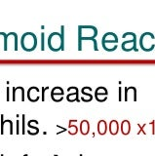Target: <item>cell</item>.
<instances>
[{
    "label": "cell",
    "instance_id": "obj_1",
    "mask_svg": "<svg viewBox=\"0 0 155 156\" xmlns=\"http://www.w3.org/2000/svg\"><path fill=\"white\" fill-rule=\"evenodd\" d=\"M48 47L53 52L62 51L65 49V27H61V32L54 31L48 36Z\"/></svg>",
    "mask_w": 155,
    "mask_h": 156
},
{
    "label": "cell",
    "instance_id": "obj_2",
    "mask_svg": "<svg viewBox=\"0 0 155 156\" xmlns=\"http://www.w3.org/2000/svg\"><path fill=\"white\" fill-rule=\"evenodd\" d=\"M21 46L26 52H32L37 47V37L33 32L27 31L22 35Z\"/></svg>",
    "mask_w": 155,
    "mask_h": 156
},
{
    "label": "cell",
    "instance_id": "obj_3",
    "mask_svg": "<svg viewBox=\"0 0 155 156\" xmlns=\"http://www.w3.org/2000/svg\"><path fill=\"white\" fill-rule=\"evenodd\" d=\"M101 45H103L104 50L107 52L115 51L118 46V36L114 32H106L101 38Z\"/></svg>",
    "mask_w": 155,
    "mask_h": 156
},
{
    "label": "cell",
    "instance_id": "obj_4",
    "mask_svg": "<svg viewBox=\"0 0 155 156\" xmlns=\"http://www.w3.org/2000/svg\"><path fill=\"white\" fill-rule=\"evenodd\" d=\"M139 47L144 52H151L155 47V35L146 31L143 32L139 37Z\"/></svg>",
    "mask_w": 155,
    "mask_h": 156
},
{
    "label": "cell",
    "instance_id": "obj_5",
    "mask_svg": "<svg viewBox=\"0 0 155 156\" xmlns=\"http://www.w3.org/2000/svg\"><path fill=\"white\" fill-rule=\"evenodd\" d=\"M123 39L125 38H128L126 39L125 41L122 42L121 44V48H122V50L124 52H131V51H136L138 52V49H137V35H136V33L134 32H131V31H128L124 33L122 35Z\"/></svg>",
    "mask_w": 155,
    "mask_h": 156
},
{
    "label": "cell",
    "instance_id": "obj_6",
    "mask_svg": "<svg viewBox=\"0 0 155 156\" xmlns=\"http://www.w3.org/2000/svg\"><path fill=\"white\" fill-rule=\"evenodd\" d=\"M98 35V28L94 26H79L78 27V38L96 39Z\"/></svg>",
    "mask_w": 155,
    "mask_h": 156
},
{
    "label": "cell",
    "instance_id": "obj_7",
    "mask_svg": "<svg viewBox=\"0 0 155 156\" xmlns=\"http://www.w3.org/2000/svg\"><path fill=\"white\" fill-rule=\"evenodd\" d=\"M10 48L12 49L13 51H17L18 50V34L16 32H13V31L7 33L5 51H8Z\"/></svg>",
    "mask_w": 155,
    "mask_h": 156
},
{
    "label": "cell",
    "instance_id": "obj_8",
    "mask_svg": "<svg viewBox=\"0 0 155 156\" xmlns=\"http://www.w3.org/2000/svg\"><path fill=\"white\" fill-rule=\"evenodd\" d=\"M64 95H65V91L62 87L60 86H56L51 90L50 93V97L51 99L56 101V102H60L64 100Z\"/></svg>",
    "mask_w": 155,
    "mask_h": 156
},
{
    "label": "cell",
    "instance_id": "obj_9",
    "mask_svg": "<svg viewBox=\"0 0 155 156\" xmlns=\"http://www.w3.org/2000/svg\"><path fill=\"white\" fill-rule=\"evenodd\" d=\"M66 100L69 102L73 101H80L79 99V90L77 87L71 86L67 88V95H66Z\"/></svg>",
    "mask_w": 155,
    "mask_h": 156
},
{
    "label": "cell",
    "instance_id": "obj_10",
    "mask_svg": "<svg viewBox=\"0 0 155 156\" xmlns=\"http://www.w3.org/2000/svg\"><path fill=\"white\" fill-rule=\"evenodd\" d=\"M95 99L100 101V102H104L106 101L107 99V96H108V91L106 89L105 87L104 86H100L96 89L95 91Z\"/></svg>",
    "mask_w": 155,
    "mask_h": 156
},
{
    "label": "cell",
    "instance_id": "obj_11",
    "mask_svg": "<svg viewBox=\"0 0 155 156\" xmlns=\"http://www.w3.org/2000/svg\"><path fill=\"white\" fill-rule=\"evenodd\" d=\"M80 100L84 102H89L93 100V94H92V88L90 86H84L81 89Z\"/></svg>",
    "mask_w": 155,
    "mask_h": 156
},
{
    "label": "cell",
    "instance_id": "obj_12",
    "mask_svg": "<svg viewBox=\"0 0 155 156\" xmlns=\"http://www.w3.org/2000/svg\"><path fill=\"white\" fill-rule=\"evenodd\" d=\"M39 94H40L39 88L36 86H31L27 90V99L32 102H35L40 99Z\"/></svg>",
    "mask_w": 155,
    "mask_h": 156
},
{
    "label": "cell",
    "instance_id": "obj_13",
    "mask_svg": "<svg viewBox=\"0 0 155 156\" xmlns=\"http://www.w3.org/2000/svg\"><path fill=\"white\" fill-rule=\"evenodd\" d=\"M6 128H9L10 130V135L13 134V128H14V125H13V121L12 120H4V115L1 114V134L4 135L5 134V131H6Z\"/></svg>",
    "mask_w": 155,
    "mask_h": 156
},
{
    "label": "cell",
    "instance_id": "obj_14",
    "mask_svg": "<svg viewBox=\"0 0 155 156\" xmlns=\"http://www.w3.org/2000/svg\"><path fill=\"white\" fill-rule=\"evenodd\" d=\"M12 95H13V97H12L13 101H17L18 95H20L22 97V101H25V89H23V87H22V86H18L17 88L13 87V94Z\"/></svg>",
    "mask_w": 155,
    "mask_h": 156
},
{
    "label": "cell",
    "instance_id": "obj_15",
    "mask_svg": "<svg viewBox=\"0 0 155 156\" xmlns=\"http://www.w3.org/2000/svg\"><path fill=\"white\" fill-rule=\"evenodd\" d=\"M90 132V123L88 120H82L80 123V133L82 135H88Z\"/></svg>",
    "mask_w": 155,
    "mask_h": 156
},
{
    "label": "cell",
    "instance_id": "obj_16",
    "mask_svg": "<svg viewBox=\"0 0 155 156\" xmlns=\"http://www.w3.org/2000/svg\"><path fill=\"white\" fill-rule=\"evenodd\" d=\"M107 131V123L105 120H100L98 123V133L100 135H104Z\"/></svg>",
    "mask_w": 155,
    "mask_h": 156
},
{
    "label": "cell",
    "instance_id": "obj_17",
    "mask_svg": "<svg viewBox=\"0 0 155 156\" xmlns=\"http://www.w3.org/2000/svg\"><path fill=\"white\" fill-rule=\"evenodd\" d=\"M119 131V124L116 120H111L109 123V132L111 135H116Z\"/></svg>",
    "mask_w": 155,
    "mask_h": 156
},
{
    "label": "cell",
    "instance_id": "obj_18",
    "mask_svg": "<svg viewBox=\"0 0 155 156\" xmlns=\"http://www.w3.org/2000/svg\"><path fill=\"white\" fill-rule=\"evenodd\" d=\"M33 120H30L27 122V127H28V130H27V133L30 135H37L38 133H39V129H38V127H35L33 126Z\"/></svg>",
    "mask_w": 155,
    "mask_h": 156
},
{
    "label": "cell",
    "instance_id": "obj_19",
    "mask_svg": "<svg viewBox=\"0 0 155 156\" xmlns=\"http://www.w3.org/2000/svg\"><path fill=\"white\" fill-rule=\"evenodd\" d=\"M131 131V124L128 120H124L122 123H121V132H122L123 135H128Z\"/></svg>",
    "mask_w": 155,
    "mask_h": 156
},
{
    "label": "cell",
    "instance_id": "obj_20",
    "mask_svg": "<svg viewBox=\"0 0 155 156\" xmlns=\"http://www.w3.org/2000/svg\"><path fill=\"white\" fill-rule=\"evenodd\" d=\"M130 96H133L135 101H136V99H137V96H136V89L134 87H130V88H127V89H126V98H125V100L128 101V99H130Z\"/></svg>",
    "mask_w": 155,
    "mask_h": 156
},
{
    "label": "cell",
    "instance_id": "obj_21",
    "mask_svg": "<svg viewBox=\"0 0 155 156\" xmlns=\"http://www.w3.org/2000/svg\"><path fill=\"white\" fill-rule=\"evenodd\" d=\"M6 40H7V33L5 32H0V44H2L4 51H5L6 48Z\"/></svg>",
    "mask_w": 155,
    "mask_h": 156
},
{
    "label": "cell",
    "instance_id": "obj_22",
    "mask_svg": "<svg viewBox=\"0 0 155 156\" xmlns=\"http://www.w3.org/2000/svg\"><path fill=\"white\" fill-rule=\"evenodd\" d=\"M67 132H69L70 135H76L78 133V128H77L76 125H72L69 122V129H67Z\"/></svg>",
    "mask_w": 155,
    "mask_h": 156
},
{
    "label": "cell",
    "instance_id": "obj_23",
    "mask_svg": "<svg viewBox=\"0 0 155 156\" xmlns=\"http://www.w3.org/2000/svg\"><path fill=\"white\" fill-rule=\"evenodd\" d=\"M50 88L46 86V87H42V94H41V100L42 101H46V91L49 90Z\"/></svg>",
    "mask_w": 155,
    "mask_h": 156
},
{
    "label": "cell",
    "instance_id": "obj_24",
    "mask_svg": "<svg viewBox=\"0 0 155 156\" xmlns=\"http://www.w3.org/2000/svg\"><path fill=\"white\" fill-rule=\"evenodd\" d=\"M44 41H45V33H44V32H42V33H41V50H42V51H44V50H45Z\"/></svg>",
    "mask_w": 155,
    "mask_h": 156
},
{
    "label": "cell",
    "instance_id": "obj_25",
    "mask_svg": "<svg viewBox=\"0 0 155 156\" xmlns=\"http://www.w3.org/2000/svg\"><path fill=\"white\" fill-rule=\"evenodd\" d=\"M23 122H22V127H23V129H22V134H26V125H25V120H26V115L25 114H23Z\"/></svg>",
    "mask_w": 155,
    "mask_h": 156
},
{
    "label": "cell",
    "instance_id": "obj_26",
    "mask_svg": "<svg viewBox=\"0 0 155 156\" xmlns=\"http://www.w3.org/2000/svg\"><path fill=\"white\" fill-rule=\"evenodd\" d=\"M16 134H20V120H17V132Z\"/></svg>",
    "mask_w": 155,
    "mask_h": 156
},
{
    "label": "cell",
    "instance_id": "obj_27",
    "mask_svg": "<svg viewBox=\"0 0 155 156\" xmlns=\"http://www.w3.org/2000/svg\"><path fill=\"white\" fill-rule=\"evenodd\" d=\"M7 101H9V87H7Z\"/></svg>",
    "mask_w": 155,
    "mask_h": 156
},
{
    "label": "cell",
    "instance_id": "obj_28",
    "mask_svg": "<svg viewBox=\"0 0 155 156\" xmlns=\"http://www.w3.org/2000/svg\"><path fill=\"white\" fill-rule=\"evenodd\" d=\"M54 156H59V155H57V154H55V155H54Z\"/></svg>",
    "mask_w": 155,
    "mask_h": 156
},
{
    "label": "cell",
    "instance_id": "obj_29",
    "mask_svg": "<svg viewBox=\"0 0 155 156\" xmlns=\"http://www.w3.org/2000/svg\"><path fill=\"white\" fill-rule=\"evenodd\" d=\"M1 156H4V155H3V154H1Z\"/></svg>",
    "mask_w": 155,
    "mask_h": 156
}]
</instances>
